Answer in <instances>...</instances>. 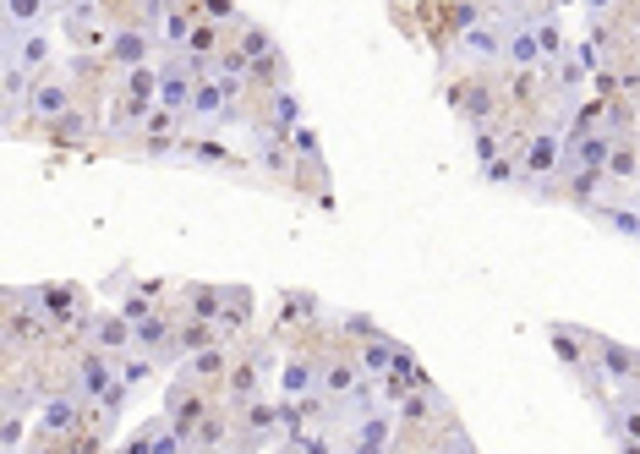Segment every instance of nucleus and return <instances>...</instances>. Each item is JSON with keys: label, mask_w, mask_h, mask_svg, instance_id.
<instances>
[{"label": "nucleus", "mask_w": 640, "mask_h": 454, "mask_svg": "<svg viewBox=\"0 0 640 454\" xmlns=\"http://www.w3.org/2000/svg\"><path fill=\"white\" fill-rule=\"evenodd\" d=\"M115 378H121V362H115L104 345H83V356H77V378H72V394H83L88 405H99V394L110 389Z\"/></svg>", "instance_id": "f257e3e1"}, {"label": "nucleus", "mask_w": 640, "mask_h": 454, "mask_svg": "<svg viewBox=\"0 0 640 454\" xmlns=\"http://www.w3.org/2000/svg\"><path fill=\"white\" fill-rule=\"evenodd\" d=\"M28 110L39 115V121H61L66 110H77V93H72V83L66 77H33V93H28Z\"/></svg>", "instance_id": "f03ea898"}, {"label": "nucleus", "mask_w": 640, "mask_h": 454, "mask_svg": "<svg viewBox=\"0 0 640 454\" xmlns=\"http://www.w3.org/2000/svg\"><path fill=\"white\" fill-rule=\"evenodd\" d=\"M504 61L509 66H520V72H531V66H542V39H537V28L531 22H509V33H504Z\"/></svg>", "instance_id": "7ed1b4c3"}, {"label": "nucleus", "mask_w": 640, "mask_h": 454, "mask_svg": "<svg viewBox=\"0 0 640 454\" xmlns=\"http://www.w3.org/2000/svg\"><path fill=\"white\" fill-rule=\"evenodd\" d=\"M460 50L465 55H482V61H504V22H471L460 33Z\"/></svg>", "instance_id": "20e7f679"}, {"label": "nucleus", "mask_w": 640, "mask_h": 454, "mask_svg": "<svg viewBox=\"0 0 640 454\" xmlns=\"http://www.w3.org/2000/svg\"><path fill=\"white\" fill-rule=\"evenodd\" d=\"M104 61L121 66V72H132V66L148 61V28H121L110 39V50H104Z\"/></svg>", "instance_id": "39448f33"}, {"label": "nucleus", "mask_w": 640, "mask_h": 454, "mask_svg": "<svg viewBox=\"0 0 640 454\" xmlns=\"http://www.w3.org/2000/svg\"><path fill=\"white\" fill-rule=\"evenodd\" d=\"M558 159H564V137H558V126L553 132H537L526 143V170L531 176H558Z\"/></svg>", "instance_id": "423d86ee"}, {"label": "nucleus", "mask_w": 640, "mask_h": 454, "mask_svg": "<svg viewBox=\"0 0 640 454\" xmlns=\"http://www.w3.org/2000/svg\"><path fill=\"white\" fill-rule=\"evenodd\" d=\"M170 340H176V323H170L165 312H148V318L132 323V345H137V351H154L159 356Z\"/></svg>", "instance_id": "0eeeda50"}, {"label": "nucleus", "mask_w": 640, "mask_h": 454, "mask_svg": "<svg viewBox=\"0 0 640 454\" xmlns=\"http://www.w3.org/2000/svg\"><path fill=\"white\" fill-rule=\"evenodd\" d=\"M449 99H455V110H460V115H471L476 126H482V121H493V110H498V104H493V88H487V83L449 88Z\"/></svg>", "instance_id": "6e6552de"}, {"label": "nucleus", "mask_w": 640, "mask_h": 454, "mask_svg": "<svg viewBox=\"0 0 640 454\" xmlns=\"http://www.w3.org/2000/svg\"><path fill=\"white\" fill-rule=\"evenodd\" d=\"M186 165H214V170H236V154H230L225 143H214V137H192V143H181V154Z\"/></svg>", "instance_id": "1a4fd4ad"}, {"label": "nucleus", "mask_w": 640, "mask_h": 454, "mask_svg": "<svg viewBox=\"0 0 640 454\" xmlns=\"http://www.w3.org/2000/svg\"><path fill=\"white\" fill-rule=\"evenodd\" d=\"M252 323V290L225 285V312H219V334H241Z\"/></svg>", "instance_id": "9d476101"}, {"label": "nucleus", "mask_w": 640, "mask_h": 454, "mask_svg": "<svg viewBox=\"0 0 640 454\" xmlns=\"http://www.w3.org/2000/svg\"><path fill=\"white\" fill-rule=\"evenodd\" d=\"M263 367H269V351H252L247 362L230 372V394H236V400H258V389H263Z\"/></svg>", "instance_id": "9b49d317"}, {"label": "nucleus", "mask_w": 640, "mask_h": 454, "mask_svg": "<svg viewBox=\"0 0 640 454\" xmlns=\"http://www.w3.org/2000/svg\"><path fill=\"white\" fill-rule=\"evenodd\" d=\"M186 372H192V378L197 383H219V378H225V372H230V351H225V345H203V351H192V362H186Z\"/></svg>", "instance_id": "f8f14e48"}, {"label": "nucleus", "mask_w": 640, "mask_h": 454, "mask_svg": "<svg viewBox=\"0 0 640 454\" xmlns=\"http://www.w3.org/2000/svg\"><path fill=\"white\" fill-rule=\"evenodd\" d=\"M586 214L597 219L602 230H619V236L640 241V214H635V208H619V203H597V208H586Z\"/></svg>", "instance_id": "ddd939ff"}, {"label": "nucleus", "mask_w": 640, "mask_h": 454, "mask_svg": "<svg viewBox=\"0 0 640 454\" xmlns=\"http://www.w3.org/2000/svg\"><path fill=\"white\" fill-rule=\"evenodd\" d=\"M181 296H186V307H192V318L219 323V312H225V285H186Z\"/></svg>", "instance_id": "4468645a"}, {"label": "nucleus", "mask_w": 640, "mask_h": 454, "mask_svg": "<svg viewBox=\"0 0 640 454\" xmlns=\"http://www.w3.org/2000/svg\"><path fill=\"white\" fill-rule=\"evenodd\" d=\"M279 383H285V394H312V389H323V372L307 362V356H290L285 372H279Z\"/></svg>", "instance_id": "2eb2a0df"}, {"label": "nucleus", "mask_w": 640, "mask_h": 454, "mask_svg": "<svg viewBox=\"0 0 640 454\" xmlns=\"http://www.w3.org/2000/svg\"><path fill=\"white\" fill-rule=\"evenodd\" d=\"M11 61L28 66L33 77H44V72H50V39H44V33H28V39L17 44V55H11Z\"/></svg>", "instance_id": "dca6fc26"}, {"label": "nucleus", "mask_w": 640, "mask_h": 454, "mask_svg": "<svg viewBox=\"0 0 640 454\" xmlns=\"http://www.w3.org/2000/svg\"><path fill=\"white\" fill-rule=\"evenodd\" d=\"M192 11H181V6H170L165 11V22H159V39H165V50H186V39H192Z\"/></svg>", "instance_id": "f3484780"}, {"label": "nucleus", "mask_w": 640, "mask_h": 454, "mask_svg": "<svg viewBox=\"0 0 640 454\" xmlns=\"http://www.w3.org/2000/svg\"><path fill=\"white\" fill-rule=\"evenodd\" d=\"M269 115H274V132H296V126H301V99L290 88H279L269 99Z\"/></svg>", "instance_id": "a211bd4d"}, {"label": "nucleus", "mask_w": 640, "mask_h": 454, "mask_svg": "<svg viewBox=\"0 0 640 454\" xmlns=\"http://www.w3.org/2000/svg\"><path fill=\"white\" fill-rule=\"evenodd\" d=\"M608 176H613V181L640 176V148L630 143V137H619V143H613V154H608Z\"/></svg>", "instance_id": "6ab92c4d"}, {"label": "nucleus", "mask_w": 640, "mask_h": 454, "mask_svg": "<svg viewBox=\"0 0 640 454\" xmlns=\"http://www.w3.org/2000/svg\"><path fill=\"white\" fill-rule=\"evenodd\" d=\"M192 444H197V449H219V444H230V427H225V416H214V411H208L203 422H197Z\"/></svg>", "instance_id": "aec40b11"}, {"label": "nucleus", "mask_w": 640, "mask_h": 454, "mask_svg": "<svg viewBox=\"0 0 640 454\" xmlns=\"http://www.w3.org/2000/svg\"><path fill=\"white\" fill-rule=\"evenodd\" d=\"M159 83H165V77L154 72V66H132V72H126V93H137V99H159Z\"/></svg>", "instance_id": "412c9836"}, {"label": "nucleus", "mask_w": 640, "mask_h": 454, "mask_svg": "<svg viewBox=\"0 0 640 454\" xmlns=\"http://www.w3.org/2000/svg\"><path fill=\"white\" fill-rule=\"evenodd\" d=\"M44 11H50V0H6V17L22 22V28H39Z\"/></svg>", "instance_id": "4be33fe9"}, {"label": "nucleus", "mask_w": 640, "mask_h": 454, "mask_svg": "<svg viewBox=\"0 0 640 454\" xmlns=\"http://www.w3.org/2000/svg\"><path fill=\"white\" fill-rule=\"evenodd\" d=\"M471 154H476V165H487V159H498V154H504V143H498V132H493V126H476V137H471Z\"/></svg>", "instance_id": "5701e85b"}, {"label": "nucleus", "mask_w": 640, "mask_h": 454, "mask_svg": "<svg viewBox=\"0 0 640 454\" xmlns=\"http://www.w3.org/2000/svg\"><path fill=\"white\" fill-rule=\"evenodd\" d=\"M186 55H219V28L214 22H197L192 39H186Z\"/></svg>", "instance_id": "b1692460"}, {"label": "nucleus", "mask_w": 640, "mask_h": 454, "mask_svg": "<svg viewBox=\"0 0 640 454\" xmlns=\"http://www.w3.org/2000/svg\"><path fill=\"white\" fill-rule=\"evenodd\" d=\"M290 154H296V159H312V165H318V132H312L307 121L290 132Z\"/></svg>", "instance_id": "393cba45"}, {"label": "nucleus", "mask_w": 640, "mask_h": 454, "mask_svg": "<svg viewBox=\"0 0 640 454\" xmlns=\"http://www.w3.org/2000/svg\"><path fill=\"white\" fill-rule=\"evenodd\" d=\"M241 50L258 61V55H274V39H269L263 28H252V22H241Z\"/></svg>", "instance_id": "a878e982"}, {"label": "nucleus", "mask_w": 640, "mask_h": 454, "mask_svg": "<svg viewBox=\"0 0 640 454\" xmlns=\"http://www.w3.org/2000/svg\"><path fill=\"white\" fill-rule=\"evenodd\" d=\"M44 126H50L55 137H88V115L83 110H66L61 121H44Z\"/></svg>", "instance_id": "bb28decb"}, {"label": "nucleus", "mask_w": 640, "mask_h": 454, "mask_svg": "<svg viewBox=\"0 0 640 454\" xmlns=\"http://www.w3.org/2000/svg\"><path fill=\"white\" fill-rule=\"evenodd\" d=\"M340 329L345 334H356V340H378V323H372V318H362V312H345V318H340Z\"/></svg>", "instance_id": "cd10ccee"}, {"label": "nucleus", "mask_w": 640, "mask_h": 454, "mask_svg": "<svg viewBox=\"0 0 640 454\" xmlns=\"http://www.w3.org/2000/svg\"><path fill=\"white\" fill-rule=\"evenodd\" d=\"M22 449V411H6V454Z\"/></svg>", "instance_id": "c85d7f7f"}, {"label": "nucleus", "mask_w": 640, "mask_h": 454, "mask_svg": "<svg viewBox=\"0 0 640 454\" xmlns=\"http://www.w3.org/2000/svg\"><path fill=\"white\" fill-rule=\"evenodd\" d=\"M537 39H542V55H558V50H564V39H558L553 22H537Z\"/></svg>", "instance_id": "c756f323"}, {"label": "nucleus", "mask_w": 640, "mask_h": 454, "mask_svg": "<svg viewBox=\"0 0 640 454\" xmlns=\"http://www.w3.org/2000/svg\"><path fill=\"white\" fill-rule=\"evenodd\" d=\"M613 6V0H586V11H608Z\"/></svg>", "instance_id": "7c9ffc66"}, {"label": "nucleus", "mask_w": 640, "mask_h": 454, "mask_svg": "<svg viewBox=\"0 0 640 454\" xmlns=\"http://www.w3.org/2000/svg\"><path fill=\"white\" fill-rule=\"evenodd\" d=\"M553 6H569V0H553Z\"/></svg>", "instance_id": "2f4dec72"}]
</instances>
